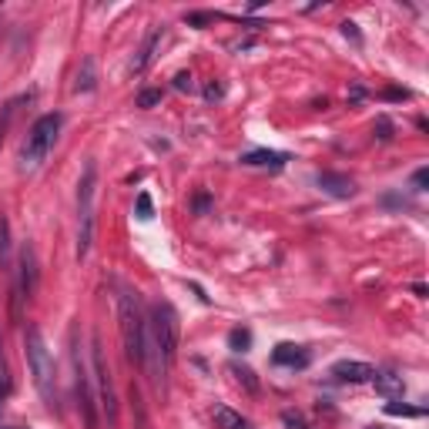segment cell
<instances>
[{
  "mask_svg": "<svg viewBox=\"0 0 429 429\" xmlns=\"http://www.w3.org/2000/svg\"><path fill=\"white\" fill-rule=\"evenodd\" d=\"M0 429H24V426H0Z\"/></svg>",
  "mask_w": 429,
  "mask_h": 429,
  "instance_id": "36",
  "label": "cell"
},
{
  "mask_svg": "<svg viewBox=\"0 0 429 429\" xmlns=\"http://www.w3.org/2000/svg\"><path fill=\"white\" fill-rule=\"evenodd\" d=\"M211 419H215V429H252V423L242 413H235L231 406H215L211 409Z\"/></svg>",
  "mask_w": 429,
  "mask_h": 429,
  "instance_id": "15",
  "label": "cell"
},
{
  "mask_svg": "<svg viewBox=\"0 0 429 429\" xmlns=\"http://www.w3.org/2000/svg\"><path fill=\"white\" fill-rule=\"evenodd\" d=\"M37 286H41V265H37V248L31 242L21 245V255H17V286L14 292L24 298V302H31L37 296Z\"/></svg>",
  "mask_w": 429,
  "mask_h": 429,
  "instance_id": "8",
  "label": "cell"
},
{
  "mask_svg": "<svg viewBox=\"0 0 429 429\" xmlns=\"http://www.w3.org/2000/svg\"><path fill=\"white\" fill-rule=\"evenodd\" d=\"M375 138H379V141H393V121H389V118H385V114H379V118H375Z\"/></svg>",
  "mask_w": 429,
  "mask_h": 429,
  "instance_id": "25",
  "label": "cell"
},
{
  "mask_svg": "<svg viewBox=\"0 0 429 429\" xmlns=\"http://www.w3.org/2000/svg\"><path fill=\"white\" fill-rule=\"evenodd\" d=\"M342 34H345V37H349L353 44H363V34H359V27H355L353 21H345V24H342Z\"/></svg>",
  "mask_w": 429,
  "mask_h": 429,
  "instance_id": "31",
  "label": "cell"
},
{
  "mask_svg": "<svg viewBox=\"0 0 429 429\" xmlns=\"http://www.w3.org/2000/svg\"><path fill=\"white\" fill-rule=\"evenodd\" d=\"M14 379H11V365H7V355H4V342H0V403L11 396Z\"/></svg>",
  "mask_w": 429,
  "mask_h": 429,
  "instance_id": "19",
  "label": "cell"
},
{
  "mask_svg": "<svg viewBox=\"0 0 429 429\" xmlns=\"http://www.w3.org/2000/svg\"><path fill=\"white\" fill-rule=\"evenodd\" d=\"M161 98H165V91L161 88L141 91V94H138V108H154V104H161Z\"/></svg>",
  "mask_w": 429,
  "mask_h": 429,
  "instance_id": "23",
  "label": "cell"
},
{
  "mask_svg": "<svg viewBox=\"0 0 429 429\" xmlns=\"http://www.w3.org/2000/svg\"><path fill=\"white\" fill-rule=\"evenodd\" d=\"M365 429H383V426H365Z\"/></svg>",
  "mask_w": 429,
  "mask_h": 429,
  "instance_id": "37",
  "label": "cell"
},
{
  "mask_svg": "<svg viewBox=\"0 0 429 429\" xmlns=\"http://www.w3.org/2000/svg\"><path fill=\"white\" fill-rule=\"evenodd\" d=\"M385 413H389V416H423V409H416V406H399V403H389V406H385Z\"/></svg>",
  "mask_w": 429,
  "mask_h": 429,
  "instance_id": "28",
  "label": "cell"
},
{
  "mask_svg": "<svg viewBox=\"0 0 429 429\" xmlns=\"http://www.w3.org/2000/svg\"><path fill=\"white\" fill-rule=\"evenodd\" d=\"M272 363L286 365V369H306V365H308V353L302 349V345L282 342V345H276V353H272Z\"/></svg>",
  "mask_w": 429,
  "mask_h": 429,
  "instance_id": "14",
  "label": "cell"
},
{
  "mask_svg": "<svg viewBox=\"0 0 429 429\" xmlns=\"http://www.w3.org/2000/svg\"><path fill=\"white\" fill-rule=\"evenodd\" d=\"M231 373H235V379H238V383H242L252 396L258 393V379H255V373L248 369V365H231Z\"/></svg>",
  "mask_w": 429,
  "mask_h": 429,
  "instance_id": "21",
  "label": "cell"
},
{
  "mask_svg": "<svg viewBox=\"0 0 429 429\" xmlns=\"http://www.w3.org/2000/svg\"><path fill=\"white\" fill-rule=\"evenodd\" d=\"M98 88V67H94V57H84L81 61V71H77V81H74V91L88 94V91Z\"/></svg>",
  "mask_w": 429,
  "mask_h": 429,
  "instance_id": "16",
  "label": "cell"
},
{
  "mask_svg": "<svg viewBox=\"0 0 429 429\" xmlns=\"http://www.w3.org/2000/svg\"><path fill=\"white\" fill-rule=\"evenodd\" d=\"M175 91H195V77L188 74V71L175 74Z\"/></svg>",
  "mask_w": 429,
  "mask_h": 429,
  "instance_id": "30",
  "label": "cell"
},
{
  "mask_svg": "<svg viewBox=\"0 0 429 429\" xmlns=\"http://www.w3.org/2000/svg\"><path fill=\"white\" fill-rule=\"evenodd\" d=\"M373 385H375V393L385 399H403V393H406V383H403V375L396 369H375Z\"/></svg>",
  "mask_w": 429,
  "mask_h": 429,
  "instance_id": "12",
  "label": "cell"
},
{
  "mask_svg": "<svg viewBox=\"0 0 429 429\" xmlns=\"http://www.w3.org/2000/svg\"><path fill=\"white\" fill-rule=\"evenodd\" d=\"M61 124H64V118H61L57 111L41 114V118L31 124V131H27L24 148H21V171H37V168L44 165L47 154L54 151L57 134H61Z\"/></svg>",
  "mask_w": 429,
  "mask_h": 429,
  "instance_id": "3",
  "label": "cell"
},
{
  "mask_svg": "<svg viewBox=\"0 0 429 429\" xmlns=\"http://www.w3.org/2000/svg\"><path fill=\"white\" fill-rule=\"evenodd\" d=\"M91 373H94V383H98V406L108 419V426H118V393H114V379H111V365L104 359V345H101V335H91Z\"/></svg>",
  "mask_w": 429,
  "mask_h": 429,
  "instance_id": "6",
  "label": "cell"
},
{
  "mask_svg": "<svg viewBox=\"0 0 429 429\" xmlns=\"http://www.w3.org/2000/svg\"><path fill=\"white\" fill-rule=\"evenodd\" d=\"M148 332H151V342L158 349V359H161V373L168 375L178 359V312L168 302H154Z\"/></svg>",
  "mask_w": 429,
  "mask_h": 429,
  "instance_id": "5",
  "label": "cell"
},
{
  "mask_svg": "<svg viewBox=\"0 0 429 429\" xmlns=\"http://www.w3.org/2000/svg\"><path fill=\"white\" fill-rule=\"evenodd\" d=\"M24 98L17 101H7L4 104V111H0V148H4V141H7V131H11V121H14V111H17V104H21Z\"/></svg>",
  "mask_w": 429,
  "mask_h": 429,
  "instance_id": "20",
  "label": "cell"
},
{
  "mask_svg": "<svg viewBox=\"0 0 429 429\" xmlns=\"http://www.w3.org/2000/svg\"><path fill=\"white\" fill-rule=\"evenodd\" d=\"M0 272H11V221L0 215Z\"/></svg>",
  "mask_w": 429,
  "mask_h": 429,
  "instance_id": "17",
  "label": "cell"
},
{
  "mask_svg": "<svg viewBox=\"0 0 429 429\" xmlns=\"http://www.w3.org/2000/svg\"><path fill=\"white\" fill-rule=\"evenodd\" d=\"M24 353H27V369H31L34 389L41 393L44 406L57 413V409H61V403H57V365H54V355H51V349H47V342L37 325H31L27 335H24Z\"/></svg>",
  "mask_w": 429,
  "mask_h": 429,
  "instance_id": "1",
  "label": "cell"
},
{
  "mask_svg": "<svg viewBox=\"0 0 429 429\" xmlns=\"http://www.w3.org/2000/svg\"><path fill=\"white\" fill-rule=\"evenodd\" d=\"M94 191H98V165L88 161L77 181V262H84L94 245Z\"/></svg>",
  "mask_w": 429,
  "mask_h": 429,
  "instance_id": "4",
  "label": "cell"
},
{
  "mask_svg": "<svg viewBox=\"0 0 429 429\" xmlns=\"http://www.w3.org/2000/svg\"><path fill=\"white\" fill-rule=\"evenodd\" d=\"M134 215H138L141 221H148L154 215V205H151V195H148V191L138 195V201H134Z\"/></svg>",
  "mask_w": 429,
  "mask_h": 429,
  "instance_id": "22",
  "label": "cell"
},
{
  "mask_svg": "<svg viewBox=\"0 0 429 429\" xmlns=\"http://www.w3.org/2000/svg\"><path fill=\"white\" fill-rule=\"evenodd\" d=\"M288 154L286 151H268V148H255V151L242 154V165L248 168H272V171H278V168H286Z\"/></svg>",
  "mask_w": 429,
  "mask_h": 429,
  "instance_id": "13",
  "label": "cell"
},
{
  "mask_svg": "<svg viewBox=\"0 0 429 429\" xmlns=\"http://www.w3.org/2000/svg\"><path fill=\"white\" fill-rule=\"evenodd\" d=\"M329 375L335 383H349V385H363V383H373L375 369L369 363H359V359H339V363L329 369Z\"/></svg>",
  "mask_w": 429,
  "mask_h": 429,
  "instance_id": "9",
  "label": "cell"
},
{
  "mask_svg": "<svg viewBox=\"0 0 429 429\" xmlns=\"http://www.w3.org/2000/svg\"><path fill=\"white\" fill-rule=\"evenodd\" d=\"M385 98H389V101H406V98H409V91H399V88H389V91H385Z\"/></svg>",
  "mask_w": 429,
  "mask_h": 429,
  "instance_id": "34",
  "label": "cell"
},
{
  "mask_svg": "<svg viewBox=\"0 0 429 429\" xmlns=\"http://www.w3.org/2000/svg\"><path fill=\"white\" fill-rule=\"evenodd\" d=\"M228 349L231 353H248V349H252V332L248 329H231L228 332Z\"/></svg>",
  "mask_w": 429,
  "mask_h": 429,
  "instance_id": "18",
  "label": "cell"
},
{
  "mask_svg": "<svg viewBox=\"0 0 429 429\" xmlns=\"http://www.w3.org/2000/svg\"><path fill=\"white\" fill-rule=\"evenodd\" d=\"M161 41H165V24H154L151 31H148V37H144V44L138 47V54H134L131 74H144V71H148V64L154 61V54H158Z\"/></svg>",
  "mask_w": 429,
  "mask_h": 429,
  "instance_id": "10",
  "label": "cell"
},
{
  "mask_svg": "<svg viewBox=\"0 0 429 429\" xmlns=\"http://www.w3.org/2000/svg\"><path fill=\"white\" fill-rule=\"evenodd\" d=\"M363 101H365V88L355 81L353 88H349V104H363Z\"/></svg>",
  "mask_w": 429,
  "mask_h": 429,
  "instance_id": "32",
  "label": "cell"
},
{
  "mask_svg": "<svg viewBox=\"0 0 429 429\" xmlns=\"http://www.w3.org/2000/svg\"><path fill=\"white\" fill-rule=\"evenodd\" d=\"M71 365H74V399H77L81 423H84V429H98V399L91 393V373L84 365V353L77 345V335H74V345H71Z\"/></svg>",
  "mask_w": 429,
  "mask_h": 429,
  "instance_id": "7",
  "label": "cell"
},
{
  "mask_svg": "<svg viewBox=\"0 0 429 429\" xmlns=\"http://www.w3.org/2000/svg\"><path fill=\"white\" fill-rule=\"evenodd\" d=\"M118 322H121V342L128 363L144 369V335H148V319L141 312V298L131 288H121L118 296Z\"/></svg>",
  "mask_w": 429,
  "mask_h": 429,
  "instance_id": "2",
  "label": "cell"
},
{
  "mask_svg": "<svg viewBox=\"0 0 429 429\" xmlns=\"http://www.w3.org/2000/svg\"><path fill=\"white\" fill-rule=\"evenodd\" d=\"M413 292H416L419 298H426V286H423V282H416V286H413Z\"/></svg>",
  "mask_w": 429,
  "mask_h": 429,
  "instance_id": "35",
  "label": "cell"
},
{
  "mask_svg": "<svg viewBox=\"0 0 429 429\" xmlns=\"http://www.w3.org/2000/svg\"><path fill=\"white\" fill-rule=\"evenodd\" d=\"M316 185L332 195V198H353L355 195V181L349 175H339V171H319L316 175Z\"/></svg>",
  "mask_w": 429,
  "mask_h": 429,
  "instance_id": "11",
  "label": "cell"
},
{
  "mask_svg": "<svg viewBox=\"0 0 429 429\" xmlns=\"http://www.w3.org/2000/svg\"><path fill=\"white\" fill-rule=\"evenodd\" d=\"M221 94H225V91H221V84H215V81H211L208 88H205V98H208V101H218Z\"/></svg>",
  "mask_w": 429,
  "mask_h": 429,
  "instance_id": "33",
  "label": "cell"
},
{
  "mask_svg": "<svg viewBox=\"0 0 429 429\" xmlns=\"http://www.w3.org/2000/svg\"><path fill=\"white\" fill-rule=\"evenodd\" d=\"M413 191H426V185H429V168H419V171H413Z\"/></svg>",
  "mask_w": 429,
  "mask_h": 429,
  "instance_id": "29",
  "label": "cell"
},
{
  "mask_svg": "<svg viewBox=\"0 0 429 429\" xmlns=\"http://www.w3.org/2000/svg\"><path fill=\"white\" fill-rule=\"evenodd\" d=\"M191 208H195V215H208V211H211V195H208V191H198L195 201H191Z\"/></svg>",
  "mask_w": 429,
  "mask_h": 429,
  "instance_id": "27",
  "label": "cell"
},
{
  "mask_svg": "<svg viewBox=\"0 0 429 429\" xmlns=\"http://www.w3.org/2000/svg\"><path fill=\"white\" fill-rule=\"evenodd\" d=\"M282 423H286V429H308L306 416L296 413V409H282Z\"/></svg>",
  "mask_w": 429,
  "mask_h": 429,
  "instance_id": "24",
  "label": "cell"
},
{
  "mask_svg": "<svg viewBox=\"0 0 429 429\" xmlns=\"http://www.w3.org/2000/svg\"><path fill=\"white\" fill-rule=\"evenodd\" d=\"M218 17V14H208V11H195V14H185L188 27H205V24H211Z\"/></svg>",
  "mask_w": 429,
  "mask_h": 429,
  "instance_id": "26",
  "label": "cell"
}]
</instances>
